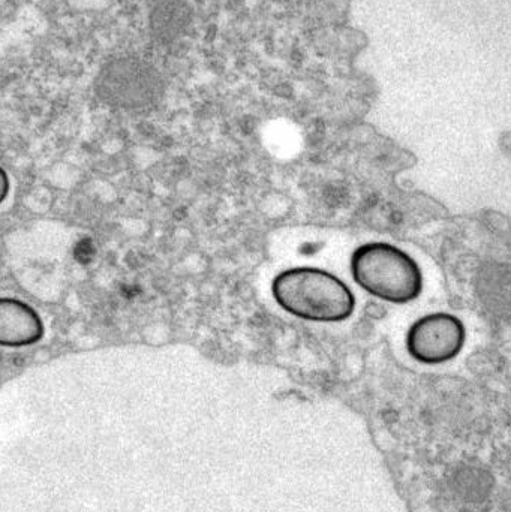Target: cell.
<instances>
[{
  "label": "cell",
  "mask_w": 511,
  "mask_h": 512,
  "mask_svg": "<svg viewBox=\"0 0 511 512\" xmlns=\"http://www.w3.org/2000/svg\"><path fill=\"white\" fill-rule=\"evenodd\" d=\"M9 192H11V180L5 168L0 167V206L8 200Z\"/></svg>",
  "instance_id": "52a82bcc"
},
{
  "label": "cell",
  "mask_w": 511,
  "mask_h": 512,
  "mask_svg": "<svg viewBox=\"0 0 511 512\" xmlns=\"http://www.w3.org/2000/svg\"><path fill=\"white\" fill-rule=\"evenodd\" d=\"M467 328L459 316L434 312L417 319L408 328V355L425 366H440L455 360L465 346Z\"/></svg>",
  "instance_id": "277c9868"
},
{
  "label": "cell",
  "mask_w": 511,
  "mask_h": 512,
  "mask_svg": "<svg viewBox=\"0 0 511 512\" xmlns=\"http://www.w3.org/2000/svg\"><path fill=\"white\" fill-rule=\"evenodd\" d=\"M354 282L386 303H413L422 295L425 277L419 262L404 249L386 242H369L354 249L350 258Z\"/></svg>",
  "instance_id": "7a4b0ae2"
},
{
  "label": "cell",
  "mask_w": 511,
  "mask_h": 512,
  "mask_svg": "<svg viewBox=\"0 0 511 512\" xmlns=\"http://www.w3.org/2000/svg\"><path fill=\"white\" fill-rule=\"evenodd\" d=\"M95 86L96 93L105 104L138 110L152 104L161 95L162 77L147 60L120 56L102 66Z\"/></svg>",
  "instance_id": "3957f363"
},
{
  "label": "cell",
  "mask_w": 511,
  "mask_h": 512,
  "mask_svg": "<svg viewBox=\"0 0 511 512\" xmlns=\"http://www.w3.org/2000/svg\"><path fill=\"white\" fill-rule=\"evenodd\" d=\"M276 304L288 315L320 324L347 321L356 310L353 289L332 271L324 268L291 267L272 280Z\"/></svg>",
  "instance_id": "6da1fadb"
},
{
  "label": "cell",
  "mask_w": 511,
  "mask_h": 512,
  "mask_svg": "<svg viewBox=\"0 0 511 512\" xmlns=\"http://www.w3.org/2000/svg\"><path fill=\"white\" fill-rule=\"evenodd\" d=\"M44 336V321L32 304L20 298L0 297V346L29 348Z\"/></svg>",
  "instance_id": "5b68a950"
},
{
  "label": "cell",
  "mask_w": 511,
  "mask_h": 512,
  "mask_svg": "<svg viewBox=\"0 0 511 512\" xmlns=\"http://www.w3.org/2000/svg\"><path fill=\"white\" fill-rule=\"evenodd\" d=\"M192 20V11L183 0H161L150 12L149 26L159 44H171L185 35Z\"/></svg>",
  "instance_id": "8992f818"
}]
</instances>
